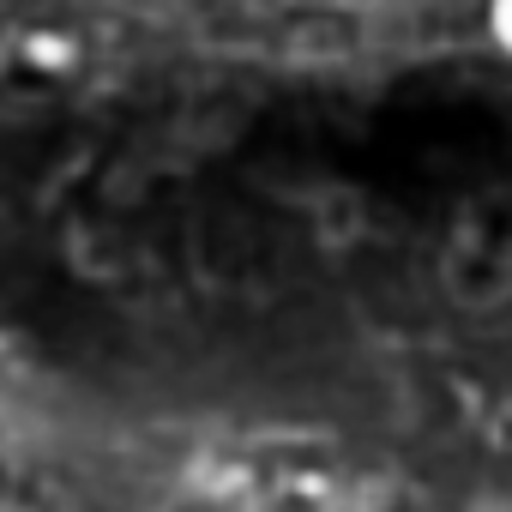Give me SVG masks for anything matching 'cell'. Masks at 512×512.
Instances as JSON below:
<instances>
[{
	"label": "cell",
	"mask_w": 512,
	"mask_h": 512,
	"mask_svg": "<svg viewBox=\"0 0 512 512\" xmlns=\"http://www.w3.org/2000/svg\"><path fill=\"white\" fill-rule=\"evenodd\" d=\"M488 31H494L500 49H512V0H494L488 7Z\"/></svg>",
	"instance_id": "obj_1"
}]
</instances>
